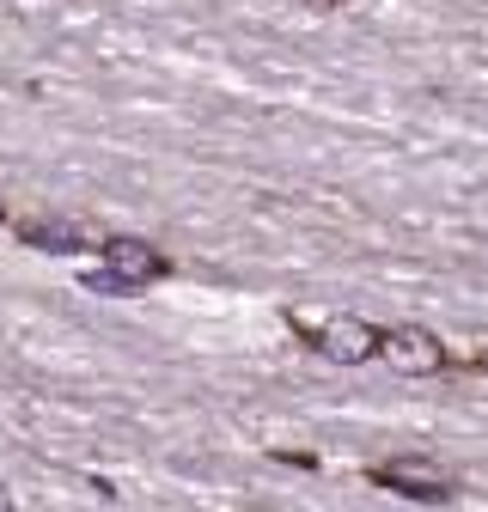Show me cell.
Masks as SVG:
<instances>
[{
	"label": "cell",
	"mask_w": 488,
	"mask_h": 512,
	"mask_svg": "<svg viewBox=\"0 0 488 512\" xmlns=\"http://www.w3.org/2000/svg\"><path fill=\"white\" fill-rule=\"evenodd\" d=\"M305 7H324V13H330V7H342V0H305Z\"/></svg>",
	"instance_id": "8"
},
{
	"label": "cell",
	"mask_w": 488,
	"mask_h": 512,
	"mask_svg": "<svg viewBox=\"0 0 488 512\" xmlns=\"http://www.w3.org/2000/svg\"><path fill=\"white\" fill-rule=\"evenodd\" d=\"M312 348L324 360H336V366H366V360L385 348V330H373L366 317H330V324H318Z\"/></svg>",
	"instance_id": "2"
},
{
	"label": "cell",
	"mask_w": 488,
	"mask_h": 512,
	"mask_svg": "<svg viewBox=\"0 0 488 512\" xmlns=\"http://www.w3.org/2000/svg\"><path fill=\"white\" fill-rule=\"evenodd\" d=\"M0 512H13V494H7V482H0Z\"/></svg>",
	"instance_id": "7"
},
{
	"label": "cell",
	"mask_w": 488,
	"mask_h": 512,
	"mask_svg": "<svg viewBox=\"0 0 488 512\" xmlns=\"http://www.w3.org/2000/svg\"><path fill=\"white\" fill-rule=\"evenodd\" d=\"M0 220H7V202H0Z\"/></svg>",
	"instance_id": "9"
},
{
	"label": "cell",
	"mask_w": 488,
	"mask_h": 512,
	"mask_svg": "<svg viewBox=\"0 0 488 512\" xmlns=\"http://www.w3.org/2000/svg\"><path fill=\"white\" fill-rule=\"evenodd\" d=\"M397 372H409V378H434V372H446V342L434 336V330H421V324H397V330H385V348H379Z\"/></svg>",
	"instance_id": "3"
},
{
	"label": "cell",
	"mask_w": 488,
	"mask_h": 512,
	"mask_svg": "<svg viewBox=\"0 0 488 512\" xmlns=\"http://www.w3.org/2000/svg\"><path fill=\"white\" fill-rule=\"evenodd\" d=\"M86 293H104V299H116V293H129V287H122L110 269H92V275H86Z\"/></svg>",
	"instance_id": "6"
},
{
	"label": "cell",
	"mask_w": 488,
	"mask_h": 512,
	"mask_svg": "<svg viewBox=\"0 0 488 512\" xmlns=\"http://www.w3.org/2000/svg\"><path fill=\"white\" fill-rule=\"evenodd\" d=\"M104 269L135 293V287H153V281L171 275V256L147 238H104Z\"/></svg>",
	"instance_id": "1"
},
{
	"label": "cell",
	"mask_w": 488,
	"mask_h": 512,
	"mask_svg": "<svg viewBox=\"0 0 488 512\" xmlns=\"http://www.w3.org/2000/svg\"><path fill=\"white\" fill-rule=\"evenodd\" d=\"M366 482L391 488V494H409V500H446L452 494V476L440 464H427V458H391V464H379Z\"/></svg>",
	"instance_id": "4"
},
{
	"label": "cell",
	"mask_w": 488,
	"mask_h": 512,
	"mask_svg": "<svg viewBox=\"0 0 488 512\" xmlns=\"http://www.w3.org/2000/svg\"><path fill=\"white\" fill-rule=\"evenodd\" d=\"M19 244L49 250V256H74L86 238H80V226H68V220H25V226H19Z\"/></svg>",
	"instance_id": "5"
}]
</instances>
